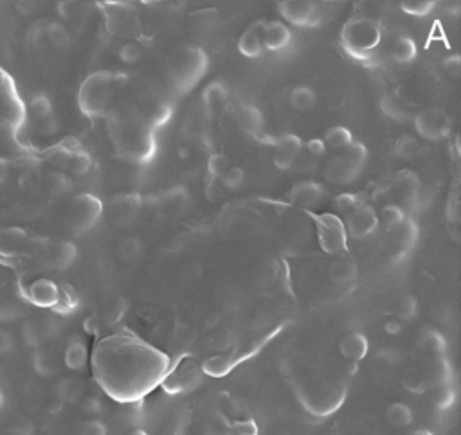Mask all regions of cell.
Returning a JSON list of instances; mask_svg holds the SVG:
<instances>
[{"mask_svg": "<svg viewBox=\"0 0 461 435\" xmlns=\"http://www.w3.org/2000/svg\"><path fill=\"white\" fill-rule=\"evenodd\" d=\"M166 364L168 358L155 349L121 336L101 342L94 354L97 378L119 397H134L154 387Z\"/></svg>", "mask_w": 461, "mask_h": 435, "instance_id": "6da1fadb", "label": "cell"}, {"mask_svg": "<svg viewBox=\"0 0 461 435\" xmlns=\"http://www.w3.org/2000/svg\"><path fill=\"white\" fill-rule=\"evenodd\" d=\"M114 76L108 71H99L85 77L78 92V105L88 117L105 115L114 94Z\"/></svg>", "mask_w": 461, "mask_h": 435, "instance_id": "7a4b0ae2", "label": "cell"}, {"mask_svg": "<svg viewBox=\"0 0 461 435\" xmlns=\"http://www.w3.org/2000/svg\"><path fill=\"white\" fill-rule=\"evenodd\" d=\"M206 65V54L200 49H187L182 54H178L177 63L173 65L172 71L173 82L178 86V90H189L200 79Z\"/></svg>", "mask_w": 461, "mask_h": 435, "instance_id": "3957f363", "label": "cell"}, {"mask_svg": "<svg viewBox=\"0 0 461 435\" xmlns=\"http://www.w3.org/2000/svg\"><path fill=\"white\" fill-rule=\"evenodd\" d=\"M101 214H103V203L99 198L88 195V192L78 195L72 200L71 214H69L72 232H76V234L88 232L99 221Z\"/></svg>", "mask_w": 461, "mask_h": 435, "instance_id": "277c9868", "label": "cell"}, {"mask_svg": "<svg viewBox=\"0 0 461 435\" xmlns=\"http://www.w3.org/2000/svg\"><path fill=\"white\" fill-rule=\"evenodd\" d=\"M360 155H364V148L350 149L346 157H339L335 160H331L330 166L327 169L328 180L335 184L351 182L357 177V173L360 169Z\"/></svg>", "mask_w": 461, "mask_h": 435, "instance_id": "5b68a950", "label": "cell"}, {"mask_svg": "<svg viewBox=\"0 0 461 435\" xmlns=\"http://www.w3.org/2000/svg\"><path fill=\"white\" fill-rule=\"evenodd\" d=\"M29 301L38 308H56L62 297V290L56 286V282L49 279H36L27 288Z\"/></svg>", "mask_w": 461, "mask_h": 435, "instance_id": "8992f818", "label": "cell"}, {"mask_svg": "<svg viewBox=\"0 0 461 435\" xmlns=\"http://www.w3.org/2000/svg\"><path fill=\"white\" fill-rule=\"evenodd\" d=\"M319 239H321L322 249L327 252H339L346 245L344 232L337 218L333 216H322L319 221Z\"/></svg>", "mask_w": 461, "mask_h": 435, "instance_id": "52a82bcc", "label": "cell"}, {"mask_svg": "<svg viewBox=\"0 0 461 435\" xmlns=\"http://www.w3.org/2000/svg\"><path fill=\"white\" fill-rule=\"evenodd\" d=\"M299 151H301V140L296 135H285L274 146V164L279 169L292 168Z\"/></svg>", "mask_w": 461, "mask_h": 435, "instance_id": "ba28073f", "label": "cell"}, {"mask_svg": "<svg viewBox=\"0 0 461 435\" xmlns=\"http://www.w3.org/2000/svg\"><path fill=\"white\" fill-rule=\"evenodd\" d=\"M263 24L261 20L245 29L238 40V51L247 58H258L263 53Z\"/></svg>", "mask_w": 461, "mask_h": 435, "instance_id": "9c48e42d", "label": "cell"}, {"mask_svg": "<svg viewBox=\"0 0 461 435\" xmlns=\"http://www.w3.org/2000/svg\"><path fill=\"white\" fill-rule=\"evenodd\" d=\"M416 128L420 129V134L427 139H438L445 134L447 121L440 112L436 110H425L420 114L416 119Z\"/></svg>", "mask_w": 461, "mask_h": 435, "instance_id": "30bf717a", "label": "cell"}, {"mask_svg": "<svg viewBox=\"0 0 461 435\" xmlns=\"http://www.w3.org/2000/svg\"><path fill=\"white\" fill-rule=\"evenodd\" d=\"M25 241H27V234L24 229H19V227L0 229V256H4V258L16 256L24 249Z\"/></svg>", "mask_w": 461, "mask_h": 435, "instance_id": "8fae6325", "label": "cell"}, {"mask_svg": "<svg viewBox=\"0 0 461 435\" xmlns=\"http://www.w3.org/2000/svg\"><path fill=\"white\" fill-rule=\"evenodd\" d=\"M290 42V31L281 22H265L263 24V47L267 51H281Z\"/></svg>", "mask_w": 461, "mask_h": 435, "instance_id": "7c38bea8", "label": "cell"}, {"mask_svg": "<svg viewBox=\"0 0 461 435\" xmlns=\"http://www.w3.org/2000/svg\"><path fill=\"white\" fill-rule=\"evenodd\" d=\"M63 364L65 367L80 373L85 371L86 364H88V349H86L85 342L78 338H72L65 347V354H63Z\"/></svg>", "mask_w": 461, "mask_h": 435, "instance_id": "4fadbf2b", "label": "cell"}, {"mask_svg": "<svg viewBox=\"0 0 461 435\" xmlns=\"http://www.w3.org/2000/svg\"><path fill=\"white\" fill-rule=\"evenodd\" d=\"M78 258L76 247L69 241H62V243H56L54 247H51L49 250V263L51 266L56 268V270H65V268L71 266Z\"/></svg>", "mask_w": 461, "mask_h": 435, "instance_id": "5bb4252c", "label": "cell"}, {"mask_svg": "<svg viewBox=\"0 0 461 435\" xmlns=\"http://www.w3.org/2000/svg\"><path fill=\"white\" fill-rule=\"evenodd\" d=\"M321 197H322L321 186H317V184L314 182L298 184V186L290 191V200H292V203L301 207L316 206V203H319Z\"/></svg>", "mask_w": 461, "mask_h": 435, "instance_id": "9a60e30c", "label": "cell"}, {"mask_svg": "<svg viewBox=\"0 0 461 435\" xmlns=\"http://www.w3.org/2000/svg\"><path fill=\"white\" fill-rule=\"evenodd\" d=\"M314 11V5L310 2H281L279 13L292 24H307L310 20V14Z\"/></svg>", "mask_w": 461, "mask_h": 435, "instance_id": "2e32d148", "label": "cell"}, {"mask_svg": "<svg viewBox=\"0 0 461 435\" xmlns=\"http://www.w3.org/2000/svg\"><path fill=\"white\" fill-rule=\"evenodd\" d=\"M58 399L62 403H76L83 399L85 394V383L80 378H65L58 383L56 388Z\"/></svg>", "mask_w": 461, "mask_h": 435, "instance_id": "e0dca14e", "label": "cell"}, {"mask_svg": "<svg viewBox=\"0 0 461 435\" xmlns=\"http://www.w3.org/2000/svg\"><path fill=\"white\" fill-rule=\"evenodd\" d=\"M375 227H377V218H375V214L370 209H360L350 218L351 234L357 236V238L370 234Z\"/></svg>", "mask_w": 461, "mask_h": 435, "instance_id": "ac0fdd59", "label": "cell"}, {"mask_svg": "<svg viewBox=\"0 0 461 435\" xmlns=\"http://www.w3.org/2000/svg\"><path fill=\"white\" fill-rule=\"evenodd\" d=\"M226 99H227V90L222 83L218 82L211 83V85L204 90V106H206V110L209 115H213L215 112L220 110L222 106H224V103H226Z\"/></svg>", "mask_w": 461, "mask_h": 435, "instance_id": "d6986e66", "label": "cell"}, {"mask_svg": "<svg viewBox=\"0 0 461 435\" xmlns=\"http://www.w3.org/2000/svg\"><path fill=\"white\" fill-rule=\"evenodd\" d=\"M25 108H27L29 117L38 121V123L49 119L53 115V103L49 101V97L45 94H36V96L31 97Z\"/></svg>", "mask_w": 461, "mask_h": 435, "instance_id": "ffe728a7", "label": "cell"}, {"mask_svg": "<svg viewBox=\"0 0 461 435\" xmlns=\"http://www.w3.org/2000/svg\"><path fill=\"white\" fill-rule=\"evenodd\" d=\"M33 365L34 371L43 376V378H49V376H54L58 373V362L54 353L47 349H38L33 356Z\"/></svg>", "mask_w": 461, "mask_h": 435, "instance_id": "44dd1931", "label": "cell"}, {"mask_svg": "<svg viewBox=\"0 0 461 435\" xmlns=\"http://www.w3.org/2000/svg\"><path fill=\"white\" fill-rule=\"evenodd\" d=\"M106 25L110 27L112 33L119 34V36H132L135 29L134 18L130 16L126 11H119V13H112L106 20Z\"/></svg>", "mask_w": 461, "mask_h": 435, "instance_id": "7402d4cb", "label": "cell"}, {"mask_svg": "<svg viewBox=\"0 0 461 435\" xmlns=\"http://www.w3.org/2000/svg\"><path fill=\"white\" fill-rule=\"evenodd\" d=\"M290 103L296 110H312L316 105V92L310 86H296L290 94Z\"/></svg>", "mask_w": 461, "mask_h": 435, "instance_id": "603a6c76", "label": "cell"}, {"mask_svg": "<svg viewBox=\"0 0 461 435\" xmlns=\"http://www.w3.org/2000/svg\"><path fill=\"white\" fill-rule=\"evenodd\" d=\"M45 40H47L53 47H67L69 42H71V34L65 29V25L60 24V22H49L47 31H45Z\"/></svg>", "mask_w": 461, "mask_h": 435, "instance_id": "cb8c5ba5", "label": "cell"}, {"mask_svg": "<svg viewBox=\"0 0 461 435\" xmlns=\"http://www.w3.org/2000/svg\"><path fill=\"white\" fill-rule=\"evenodd\" d=\"M121 250V258L126 259V261H135V259H139L144 252V245L137 236H130L126 238L119 247Z\"/></svg>", "mask_w": 461, "mask_h": 435, "instance_id": "d4e9b609", "label": "cell"}, {"mask_svg": "<svg viewBox=\"0 0 461 435\" xmlns=\"http://www.w3.org/2000/svg\"><path fill=\"white\" fill-rule=\"evenodd\" d=\"M230 168H233V166H230L229 157L224 153H213L211 157H209V160H207V173H209L213 178H222Z\"/></svg>", "mask_w": 461, "mask_h": 435, "instance_id": "484cf974", "label": "cell"}, {"mask_svg": "<svg viewBox=\"0 0 461 435\" xmlns=\"http://www.w3.org/2000/svg\"><path fill=\"white\" fill-rule=\"evenodd\" d=\"M324 142L331 146V148H346L351 142V134L346 128L335 126V128L328 129L327 135H324Z\"/></svg>", "mask_w": 461, "mask_h": 435, "instance_id": "4316f807", "label": "cell"}, {"mask_svg": "<svg viewBox=\"0 0 461 435\" xmlns=\"http://www.w3.org/2000/svg\"><path fill=\"white\" fill-rule=\"evenodd\" d=\"M144 54V49L141 43L137 42H126L125 45H121L119 49V58L121 62L128 63V65H134V63H137L143 58Z\"/></svg>", "mask_w": 461, "mask_h": 435, "instance_id": "83f0119b", "label": "cell"}, {"mask_svg": "<svg viewBox=\"0 0 461 435\" xmlns=\"http://www.w3.org/2000/svg\"><path fill=\"white\" fill-rule=\"evenodd\" d=\"M69 166H71L74 175H86L92 168L91 155L85 153V151H76V153H72L71 158H69Z\"/></svg>", "mask_w": 461, "mask_h": 435, "instance_id": "f1b7e54d", "label": "cell"}, {"mask_svg": "<svg viewBox=\"0 0 461 435\" xmlns=\"http://www.w3.org/2000/svg\"><path fill=\"white\" fill-rule=\"evenodd\" d=\"M238 115H240L241 125L247 129H250V132H255L261 125V114H259L258 108H255V106L244 105L240 108V112H238Z\"/></svg>", "mask_w": 461, "mask_h": 435, "instance_id": "f546056e", "label": "cell"}, {"mask_svg": "<svg viewBox=\"0 0 461 435\" xmlns=\"http://www.w3.org/2000/svg\"><path fill=\"white\" fill-rule=\"evenodd\" d=\"M330 275L333 281L342 282V281H350L353 275H355V268L353 264L348 263V261H335V263L330 266Z\"/></svg>", "mask_w": 461, "mask_h": 435, "instance_id": "4dcf8cb0", "label": "cell"}, {"mask_svg": "<svg viewBox=\"0 0 461 435\" xmlns=\"http://www.w3.org/2000/svg\"><path fill=\"white\" fill-rule=\"evenodd\" d=\"M135 209H137V206L135 203H132V198H121L119 203H115V221L117 223H125V221L132 220L135 214Z\"/></svg>", "mask_w": 461, "mask_h": 435, "instance_id": "1f68e13d", "label": "cell"}, {"mask_svg": "<svg viewBox=\"0 0 461 435\" xmlns=\"http://www.w3.org/2000/svg\"><path fill=\"white\" fill-rule=\"evenodd\" d=\"M258 425L255 419H240L227 428V435H258Z\"/></svg>", "mask_w": 461, "mask_h": 435, "instance_id": "d6a6232c", "label": "cell"}, {"mask_svg": "<svg viewBox=\"0 0 461 435\" xmlns=\"http://www.w3.org/2000/svg\"><path fill=\"white\" fill-rule=\"evenodd\" d=\"M230 369V362L224 356H215V358L207 360L206 364H204V371L207 374H211V376H224V374L229 373Z\"/></svg>", "mask_w": 461, "mask_h": 435, "instance_id": "836d02e7", "label": "cell"}, {"mask_svg": "<svg viewBox=\"0 0 461 435\" xmlns=\"http://www.w3.org/2000/svg\"><path fill=\"white\" fill-rule=\"evenodd\" d=\"M245 182V171L241 168H230L222 177V184L226 189H238Z\"/></svg>", "mask_w": 461, "mask_h": 435, "instance_id": "e575fe53", "label": "cell"}, {"mask_svg": "<svg viewBox=\"0 0 461 435\" xmlns=\"http://www.w3.org/2000/svg\"><path fill=\"white\" fill-rule=\"evenodd\" d=\"M82 435H108V428L103 421L99 419H88L82 425V430H80Z\"/></svg>", "mask_w": 461, "mask_h": 435, "instance_id": "d590c367", "label": "cell"}, {"mask_svg": "<svg viewBox=\"0 0 461 435\" xmlns=\"http://www.w3.org/2000/svg\"><path fill=\"white\" fill-rule=\"evenodd\" d=\"M82 410L85 412L86 416H99L101 412H103V403H101L99 397L96 396H86L82 399Z\"/></svg>", "mask_w": 461, "mask_h": 435, "instance_id": "8d00e7d4", "label": "cell"}, {"mask_svg": "<svg viewBox=\"0 0 461 435\" xmlns=\"http://www.w3.org/2000/svg\"><path fill=\"white\" fill-rule=\"evenodd\" d=\"M414 56V45L409 40H399V43L394 45V58L399 62H407Z\"/></svg>", "mask_w": 461, "mask_h": 435, "instance_id": "74e56055", "label": "cell"}, {"mask_svg": "<svg viewBox=\"0 0 461 435\" xmlns=\"http://www.w3.org/2000/svg\"><path fill=\"white\" fill-rule=\"evenodd\" d=\"M384 218H386V221H388L389 227H394V225H399L400 221L403 220V212L400 211L397 206H389V207H386Z\"/></svg>", "mask_w": 461, "mask_h": 435, "instance_id": "f35d334b", "label": "cell"}, {"mask_svg": "<svg viewBox=\"0 0 461 435\" xmlns=\"http://www.w3.org/2000/svg\"><path fill=\"white\" fill-rule=\"evenodd\" d=\"M13 349V336L5 330H0V354L10 353Z\"/></svg>", "mask_w": 461, "mask_h": 435, "instance_id": "ab89813d", "label": "cell"}, {"mask_svg": "<svg viewBox=\"0 0 461 435\" xmlns=\"http://www.w3.org/2000/svg\"><path fill=\"white\" fill-rule=\"evenodd\" d=\"M51 189L54 191V195H60L67 189V178L63 177V175H53L51 178Z\"/></svg>", "mask_w": 461, "mask_h": 435, "instance_id": "60d3db41", "label": "cell"}, {"mask_svg": "<svg viewBox=\"0 0 461 435\" xmlns=\"http://www.w3.org/2000/svg\"><path fill=\"white\" fill-rule=\"evenodd\" d=\"M40 129H42L43 135L56 134V132H58V121H56V117H54V115H51L49 119L42 121V123H40Z\"/></svg>", "mask_w": 461, "mask_h": 435, "instance_id": "b9f144b4", "label": "cell"}, {"mask_svg": "<svg viewBox=\"0 0 461 435\" xmlns=\"http://www.w3.org/2000/svg\"><path fill=\"white\" fill-rule=\"evenodd\" d=\"M324 148H327V146H324V142H322V140L314 139V140H308V142H307V151L312 155V157H321V155L324 153Z\"/></svg>", "mask_w": 461, "mask_h": 435, "instance_id": "7bdbcfd3", "label": "cell"}, {"mask_svg": "<svg viewBox=\"0 0 461 435\" xmlns=\"http://www.w3.org/2000/svg\"><path fill=\"white\" fill-rule=\"evenodd\" d=\"M337 207L341 209V211H350L355 207V198L350 197V195H342V197L337 198Z\"/></svg>", "mask_w": 461, "mask_h": 435, "instance_id": "ee69618b", "label": "cell"}, {"mask_svg": "<svg viewBox=\"0 0 461 435\" xmlns=\"http://www.w3.org/2000/svg\"><path fill=\"white\" fill-rule=\"evenodd\" d=\"M8 177H10V160L0 157V186L8 180Z\"/></svg>", "mask_w": 461, "mask_h": 435, "instance_id": "f6af8a7d", "label": "cell"}, {"mask_svg": "<svg viewBox=\"0 0 461 435\" xmlns=\"http://www.w3.org/2000/svg\"><path fill=\"white\" fill-rule=\"evenodd\" d=\"M4 403H5V396H4V393L0 390V410L4 408Z\"/></svg>", "mask_w": 461, "mask_h": 435, "instance_id": "bcb514c9", "label": "cell"}, {"mask_svg": "<svg viewBox=\"0 0 461 435\" xmlns=\"http://www.w3.org/2000/svg\"><path fill=\"white\" fill-rule=\"evenodd\" d=\"M130 435H146V432H144V430H134V432H130Z\"/></svg>", "mask_w": 461, "mask_h": 435, "instance_id": "7dc6e473", "label": "cell"}]
</instances>
